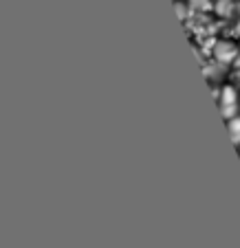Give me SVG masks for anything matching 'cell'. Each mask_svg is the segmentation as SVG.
Masks as SVG:
<instances>
[{
  "label": "cell",
  "instance_id": "1",
  "mask_svg": "<svg viewBox=\"0 0 240 248\" xmlns=\"http://www.w3.org/2000/svg\"><path fill=\"white\" fill-rule=\"evenodd\" d=\"M229 132H231V139L240 145V119H229Z\"/></svg>",
  "mask_w": 240,
  "mask_h": 248
}]
</instances>
